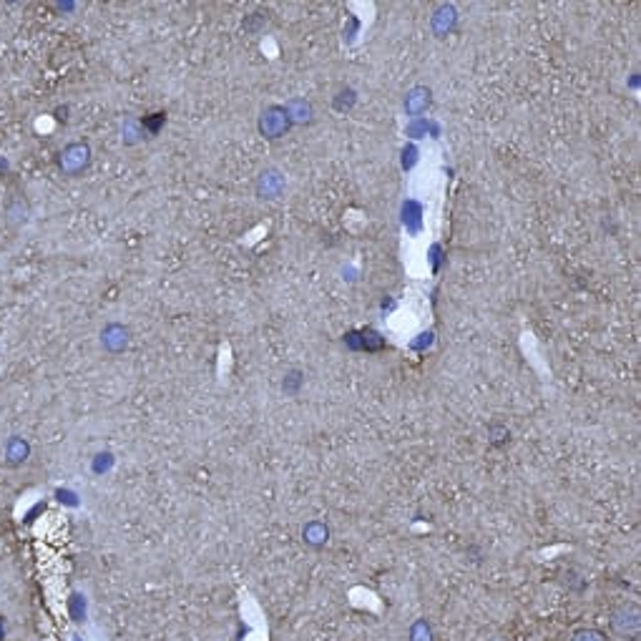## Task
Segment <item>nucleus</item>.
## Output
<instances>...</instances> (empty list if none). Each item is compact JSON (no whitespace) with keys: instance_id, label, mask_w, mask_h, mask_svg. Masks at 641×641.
I'll return each mask as SVG.
<instances>
[{"instance_id":"f257e3e1","label":"nucleus","mask_w":641,"mask_h":641,"mask_svg":"<svg viewBox=\"0 0 641 641\" xmlns=\"http://www.w3.org/2000/svg\"><path fill=\"white\" fill-rule=\"evenodd\" d=\"M608 627H611V631L617 634V636H621V639H639V631H641V611L639 607H634V604H621V607H617L614 611H611V617H608Z\"/></svg>"},{"instance_id":"f03ea898","label":"nucleus","mask_w":641,"mask_h":641,"mask_svg":"<svg viewBox=\"0 0 641 641\" xmlns=\"http://www.w3.org/2000/svg\"><path fill=\"white\" fill-rule=\"evenodd\" d=\"M58 169L63 171V174H68V177H79L81 171L86 169L91 164V148L89 144H83V141H73V144H68V147H63L61 151H58Z\"/></svg>"},{"instance_id":"7ed1b4c3","label":"nucleus","mask_w":641,"mask_h":641,"mask_svg":"<svg viewBox=\"0 0 641 641\" xmlns=\"http://www.w3.org/2000/svg\"><path fill=\"white\" fill-rule=\"evenodd\" d=\"M28 216H31V206L25 202V194L23 192H11V196L5 199L3 206V222L11 232H21L23 226L28 225Z\"/></svg>"},{"instance_id":"20e7f679","label":"nucleus","mask_w":641,"mask_h":641,"mask_svg":"<svg viewBox=\"0 0 641 641\" xmlns=\"http://www.w3.org/2000/svg\"><path fill=\"white\" fill-rule=\"evenodd\" d=\"M28 458H31V443L23 438V435H11V438L5 440L3 463H5L8 468H21Z\"/></svg>"},{"instance_id":"39448f33","label":"nucleus","mask_w":641,"mask_h":641,"mask_svg":"<svg viewBox=\"0 0 641 641\" xmlns=\"http://www.w3.org/2000/svg\"><path fill=\"white\" fill-rule=\"evenodd\" d=\"M101 345L109 349V352H121V349H126V345H129V330H126L124 325H119V322L106 325L101 332Z\"/></svg>"},{"instance_id":"423d86ee","label":"nucleus","mask_w":641,"mask_h":641,"mask_svg":"<svg viewBox=\"0 0 641 641\" xmlns=\"http://www.w3.org/2000/svg\"><path fill=\"white\" fill-rule=\"evenodd\" d=\"M68 617L76 624L86 621V597L83 594H71V598H68Z\"/></svg>"},{"instance_id":"0eeeda50","label":"nucleus","mask_w":641,"mask_h":641,"mask_svg":"<svg viewBox=\"0 0 641 641\" xmlns=\"http://www.w3.org/2000/svg\"><path fill=\"white\" fill-rule=\"evenodd\" d=\"M302 536L307 543L322 546V543H327V526H322V523H310V526L302 531Z\"/></svg>"},{"instance_id":"6e6552de","label":"nucleus","mask_w":641,"mask_h":641,"mask_svg":"<svg viewBox=\"0 0 641 641\" xmlns=\"http://www.w3.org/2000/svg\"><path fill=\"white\" fill-rule=\"evenodd\" d=\"M410 641H433V629H430V624H427L426 619H420L413 624V629H410Z\"/></svg>"},{"instance_id":"1a4fd4ad","label":"nucleus","mask_w":641,"mask_h":641,"mask_svg":"<svg viewBox=\"0 0 641 641\" xmlns=\"http://www.w3.org/2000/svg\"><path fill=\"white\" fill-rule=\"evenodd\" d=\"M569 641H608V636L601 629H579Z\"/></svg>"},{"instance_id":"9d476101","label":"nucleus","mask_w":641,"mask_h":641,"mask_svg":"<svg viewBox=\"0 0 641 641\" xmlns=\"http://www.w3.org/2000/svg\"><path fill=\"white\" fill-rule=\"evenodd\" d=\"M167 124V113H151L144 119V131L148 134H158V129Z\"/></svg>"},{"instance_id":"9b49d317","label":"nucleus","mask_w":641,"mask_h":641,"mask_svg":"<svg viewBox=\"0 0 641 641\" xmlns=\"http://www.w3.org/2000/svg\"><path fill=\"white\" fill-rule=\"evenodd\" d=\"M111 465H113V455L111 453H99L96 458H93V473H106V471H111Z\"/></svg>"},{"instance_id":"f8f14e48","label":"nucleus","mask_w":641,"mask_h":641,"mask_svg":"<svg viewBox=\"0 0 641 641\" xmlns=\"http://www.w3.org/2000/svg\"><path fill=\"white\" fill-rule=\"evenodd\" d=\"M56 498L58 503H63V506H79V495L73 493V491H68V488H58Z\"/></svg>"},{"instance_id":"ddd939ff","label":"nucleus","mask_w":641,"mask_h":641,"mask_svg":"<svg viewBox=\"0 0 641 641\" xmlns=\"http://www.w3.org/2000/svg\"><path fill=\"white\" fill-rule=\"evenodd\" d=\"M43 511H45V503H43V501H38V503H35V506L31 508V511H28V513H25V523H33L35 518L41 516V513H43Z\"/></svg>"},{"instance_id":"4468645a","label":"nucleus","mask_w":641,"mask_h":641,"mask_svg":"<svg viewBox=\"0 0 641 641\" xmlns=\"http://www.w3.org/2000/svg\"><path fill=\"white\" fill-rule=\"evenodd\" d=\"M53 116H56V121H63V124H66V121H68V106H58L56 111H53Z\"/></svg>"},{"instance_id":"2eb2a0df","label":"nucleus","mask_w":641,"mask_h":641,"mask_svg":"<svg viewBox=\"0 0 641 641\" xmlns=\"http://www.w3.org/2000/svg\"><path fill=\"white\" fill-rule=\"evenodd\" d=\"M11 174V161L5 157H0V177H8Z\"/></svg>"},{"instance_id":"dca6fc26","label":"nucleus","mask_w":641,"mask_h":641,"mask_svg":"<svg viewBox=\"0 0 641 641\" xmlns=\"http://www.w3.org/2000/svg\"><path fill=\"white\" fill-rule=\"evenodd\" d=\"M5 631H8L5 629V617H0V641L5 639Z\"/></svg>"},{"instance_id":"f3484780","label":"nucleus","mask_w":641,"mask_h":641,"mask_svg":"<svg viewBox=\"0 0 641 641\" xmlns=\"http://www.w3.org/2000/svg\"><path fill=\"white\" fill-rule=\"evenodd\" d=\"M485 641H508L506 636H491V639H485Z\"/></svg>"},{"instance_id":"a211bd4d","label":"nucleus","mask_w":641,"mask_h":641,"mask_svg":"<svg viewBox=\"0 0 641 641\" xmlns=\"http://www.w3.org/2000/svg\"><path fill=\"white\" fill-rule=\"evenodd\" d=\"M631 641H639V639H631Z\"/></svg>"},{"instance_id":"6ab92c4d","label":"nucleus","mask_w":641,"mask_h":641,"mask_svg":"<svg viewBox=\"0 0 641 641\" xmlns=\"http://www.w3.org/2000/svg\"><path fill=\"white\" fill-rule=\"evenodd\" d=\"M76 641H79V639H76Z\"/></svg>"}]
</instances>
